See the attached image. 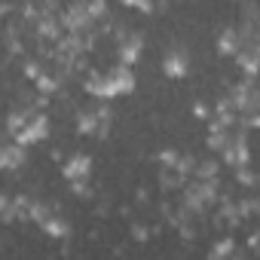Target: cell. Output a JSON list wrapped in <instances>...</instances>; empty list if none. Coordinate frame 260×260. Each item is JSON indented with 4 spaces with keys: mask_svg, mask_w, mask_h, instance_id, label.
Here are the masks:
<instances>
[{
    "mask_svg": "<svg viewBox=\"0 0 260 260\" xmlns=\"http://www.w3.org/2000/svg\"><path fill=\"white\" fill-rule=\"evenodd\" d=\"M132 89H135V77H132V71H128V64H119V68H113L110 74L89 80V92H95V95H101V98L125 95V92H132Z\"/></svg>",
    "mask_w": 260,
    "mask_h": 260,
    "instance_id": "cell-1",
    "label": "cell"
},
{
    "mask_svg": "<svg viewBox=\"0 0 260 260\" xmlns=\"http://www.w3.org/2000/svg\"><path fill=\"white\" fill-rule=\"evenodd\" d=\"M61 22H64V28H71V31H86V28L95 22L92 13H89V0H77V4H71V7L64 10Z\"/></svg>",
    "mask_w": 260,
    "mask_h": 260,
    "instance_id": "cell-2",
    "label": "cell"
},
{
    "mask_svg": "<svg viewBox=\"0 0 260 260\" xmlns=\"http://www.w3.org/2000/svg\"><path fill=\"white\" fill-rule=\"evenodd\" d=\"M49 135V119L43 116V113H34L31 119H28V125H22L19 128V144H37V141H43Z\"/></svg>",
    "mask_w": 260,
    "mask_h": 260,
    "instance_id": "cell-3",
    "label": "cell"
},
{
    "mask_svg": "<svg viewBox=\"0 0 260 260\" xmlns=\"http://www.w3.org/2000/svg\"><path fill=\"white\" fill-rule=\"evenodd\" d=\"M187 71H190V55L184 49H175V52L166 55V61H162V74L166 77L181 80V77H187Z\"/></svg>",
    "mask_w": 260,
    "mask_h": 260,
    "instance_id": "cell-4",
    "label": "cell"
},
{
    "mask_svg": "<svg viewBox=\"0 0 260 260\" xmlns=\"http://www.w3.org/2000/svg\"><path fill=\"white\" fill-rule=\"evenodd\" d=\"M0 166L22 169L25 166V144H0Z\"/></svg>",
    "mask_w": 260,
    "mask_h": 260,
    "instance_id": "cell-5",
    "label": "cell"
},
{
    "mask_svg": "<svg viewBox=\"0 0 260 260\" xmlns=\"http://www.w3.org/2000/svg\"><path fill=\"white\" fill-rule=\"evenodd\" d=\"M89 172H92V159L89 156H74L68 166H64V178L68 181H89Z\"/></svg>",
    "mask_w": 260,
    "mask_h": 260,
    "instance_id": "cell-6",
    "label": "cell"
},
{
    "mask_svg": "<svg viewBox=\"0 0 260 260\" xmlns=\"http://www.w3.org/2000/svg\"><path fill=\"white\" fill-rule=\"evenodd\" d=\"M138 55H141V37L138 34L119 40V58H122V64H135Z\"/></svg>",
    "mask_w": 260,
    "mask_h": 260,
    "instance_id": "cell-7",
    "label": "cell"
},
{
    "mask_svg": "<svg viewBox=\"0 0 260 260\" xmlns=\"http://www.w3.org/2000/svg\"><path fill=\"white\" fill-rule=\"evenodd\" d=\"M217 49H220L223 55H236V52L242 49V34H239L236 28H226V31L220 34V40H217Z\"/></svg>",
    "mask_w": 260,
    "mask_h": 260,
    "instance_id": "cell-8",
    "label": "cell"
},
{
    "mask_svg": "<svg viewBox=\"0 0 260 260\" xmlns=\"http://www.w3.org/2000/svg\"><path fill=\"white\" fill-rule=\"evenodd\" d=\"M40 226H43V230H46L49 236H55V239H64V236L71 233V226H68V223H64L61 217H55V214H49V217H46V220H43Z\"/></svg>",
    "mask_w": 260,
    "mask_h": 260,
    "instance_id": "cell-9",
    "label": "cell"
},
{
    "mask_svg": "<svg viewBox=\"0 0 260 260\" xmlns=\"http://www.w3.org/2000/svg\"><path fill=\"white\" fill-rule=\"evenodd\" d=\"M98 122H101V119H98L95 110H83V113H80V132H83V135H92L95 128H98ZM104 125H107V122H104Z\"/></svg>",
    "mask_w": 260,
    "mask_h": 260,
    "instance_id": "cell-10",
    "label": "cell"
},
{
    "mask_svg": "<svg viewBox=\"0 0 260 260\" xmlns=\"http://www.w3.org/2000/svg\"><path fill=\"white\" fill-rule=\"evenodd\" d=\"M34 113L31 110H13V116H10V122H7V128H10V132H19V128L31 119Z\"/></svg>",
    "mask_w": 260,
    "mask_h": 260,
    "instance_id": "cell-11",
    "label": "cell"
},
{
    "mask_svg": "<svg viewBox=\"0 0 260 260\" xmlns=\"http://www.w3.org/2000/svg\"><path fill=\"white\" fill-rule=\"evenodd\" d=\"M233 251H236V242H233V239H223L220 245L211 248V257L217 260V257H226V254H233Z\"/></svg>",
    "mask_w": 260,
    "mask_h": 260,
    "instance_id": "cell-12",
    "label": "cell"
},
{
    "mask_svg": "<svg viewBox=\"0 0 260 260\" xmlns=\"http://www.w3.org/2000/svg\"><path fill=\"white\" fill-rule=\"evenodd\" d=\"M214 172H217V166H214V162L199 166V178H202V181H205V178H214Z\"/></svg>",
    "mask_w": 260,
    "mask_h": 260,
    "instance_id": "cell-13",
    "label": "cell"
},
{
    "mask_svg": "<svg viewBox=\"0 0 260 260\" xmlns=\"http://www.w3.org/2000/svg\"><path fill=\"white\" fill-rule=\"evenodd\" d=\"M128 7H141V10H150V0H122Z\"/></svg>",
    "mask_w": 260,
    "mask_h": 260,
    "instance_id": "cell-14",
    "label": "cell"
}]
</instances>
